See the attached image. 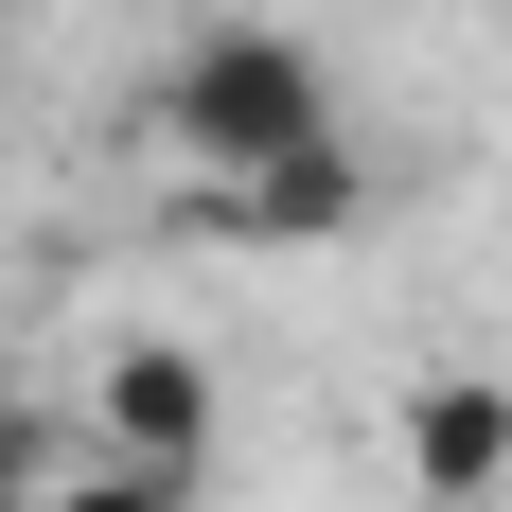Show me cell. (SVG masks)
Here are the masks:
<instances>
[{"label": "cell", "instance_id": "obj_1", "mask_svg": "<svg viewBox=\"0 0 512 512\" xmlns=\"http://www.w3.org/2000/svg\"><path fill=\"white\" fill-rule=\"evenodd\" d=\"M159 142L195 159L212 195H248V177L354 142V124H336V71H318L283 18H195V36L159 53Z\"/></svg>", "mask_w": 512, "mask_h": 512}, {"label": "cell", "instance_id": "obj_2", "mask_svg": "<svg viewBox=\"0 0 512 512\" xmlns=\"http://www.w3.org/2000/svg\"><path fill=\"white\" fill-rule=\"evenodd\" d=\"M212 424H230V389H212V354H195V336H124V354L89 371V442H106V460L195 477V460H212Z\"/></svg>", "mask_w": 512, "mask_h": 512}, {"label": "cell", "instance_id": "obj_3", "mask_svg": "<svg viewBox=\"0 0 512 512\" xmlns=\"http://www.w3.org/2000/svg\"><path fill=\"white\" fill-rule=\"evenodd\" d=\"M407 477L442 512L512 495V389H495V371H424V389H407Z\"/></svg>", "mask_w": 512, "mask_h": 512}, {"label": "cell", "instance_id": "obj_4", "mask_svg": "<svg viewBox=\"0 0 512 512\" xmlns=\"http://www.w3.org/2000/svg\"><path fill=\"white\" fill-rule=\"evenodd\" d=\"M354 195H371V177H354V142H318V159H283V177H248V195H230V212H248V230H283V248H301V230H354Z\"/></svg>", "mask_w": 512, "mask_h": 512}, {"label": "cell", "instance_id": "obj_5", "mask_svg": "<svg viewBox=\"0 0 512 512\" xmlns=\"http://www.w3.org/2000/svg\"><path fill=\"white\" fill-rule=\"evenodd\" d=\"M36 512H195V477H159V460H106V442H89V460H53V495Z\"/></svg>", "mask_w": 512, "mask_h": 512}, {"label": "cell", "instance_id": "obj_6", "mask_svg": "<svg viewBox=\"0 0 512 512\" xmlns=\"http://www.w3.org/2000/svg\"><path fill=\"white\" fill-rule=\"evenodd\" d=\"M0 512H36V495H0Z\"/></svg>", "mask_w": 512, "mask_h": 512}, {"label": "cell", "instance_id": "obj_7", "mask_svg": "<svg viewBox=\"0 0 512 512\" xmlns=\"http://www.w3.org/2000/svg\"><path fill=\"white\" fill-rule=\"evenodd\" d=\"M0 18H18V0H0Z\"/></svg>", "mask_w": 512, "mask_h": 512}]
</instances>
